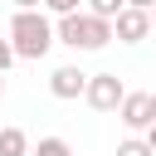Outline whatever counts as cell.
Returning <instances> with one entry per match:
<instances>
[{
	"label": "cell",
	"instance_id": "cell-1",
	"mask_svg": "<svg viewBox=\"0 0 156 156\" xmlns=\"http://www.w3.org/2000/svg\"><path fill=\"white\" fill-rule=\"evenodd\" d=\"M10 49H15V58H44L49 49H54V20L44 15V10H15V20H10Z\"/></svg>",
	"mask_w": 156,
	"mask_h": 156
},
{
	"label": "cell",
	"instance_id": "cell-2",
	"mask_svg": "<svg viewBox=\"0 0 156 156\" xmlns=\"http://www.w3.org/2000/svg\"><path fill=\"white\" fill-rule=\"evenodd\" d=\"M54 44H63V49H73V54H98V49L112 44V24L78 10V15L54 20Z\"/></svg>",
	"mask_w": 156,
	"mask_h": 156
},
{
	"label": "cell",
	"instance_id": "cell-3",
	"mask_svg": "<svg viewBox=\"0 0 156 156\" xmlns=\"http://www.w3.org/2000/svg\"><path fill=\"white\" fill-rule=\"evenodd\" d=\"M127 98V83L107 68V73H88V88H83V102L93 112H117V102Z\"/></svg>",
	"mask_w": 156,
	"mask_h": 156
},
{
	"label": "cell",
	"instance_id": "cell-4",
	"mask_svg": "<svg viewBox=\"0 0 156 156\" xmlns=\"http://www.w3.org/2000/svg\"><path fill=\"white\" fill-rule=\"evenodd\" d=\"M83 88H88V73H83L78 63H58V68L49 73V93H54L58 102H73V98H83Z\"/></svg>",
	"mask_w": 156,
	"mask_h": 156
},
{
	"label": "cell",
	"instance_id": "cell-5",
	"mask_svg": "<svg viewBox=\"0 0 156 156\" xmlns=\"http://www.w3.org/2000/svg\"><path fill=\"white\" fill-rule=\"evenodd\" d=\"M117 117H122V127L136 136V132H146L151 127V93H127L122 102H117Z\"/></svg>",
	"mask_w": 156,
	"mask_h": 156
},
{
	"label": "cell",
	"instance_id": "cell-6",
	"mask_svg": "<svg viewBox=\"0 0 156 156\" xmlns=\"http://www.w3.org/2000/svg\"><path fill=\"white\" fill-rule=\"evenodd\" d=\"M146 34H151V15H141V10H122L112 20V39L117 44H141Z\"/></svg>",
	"mask_w": 156,
	"mask_h": 156
},
{
	"label": "cell",
	"instance_id": "cell-7",
	"mask_svg": "<svg viewBox=\"0 0 156 156\" xmlns=\"http://www.w3.org/2000/svg\"><path fill=\"white\" fill-rule=\"evenodd\" d=\"M0 156H29V136L20 127H0Z\"/></svg>",
	"mask_w": 156,
	"mask_h": 156
},
{
	"label": "cell",
	"instance_id": "cell-8",
	"mask_svg": "<svg viewBox=\"0 0 156 156\" xmlns=\"http://www.w3.org/2000/svg\"><path fill=\"white\" fill-rule=\"evenodd\" d=\"M122 10H127V0H83V15H93V20H107V24H112Z\"/></svg>",
	"mask_w": 156,
	"mask_h": 156
},
{
	"label": "cell",
	"instance_id": "cell-9",
	"mask_svg": "<svg viewBox=\"0 0 156 156\" xmlns=\"http://www.w3.org/2000/svg\"><path fill=\"white\" fill-rule=\"evenodd\" d=\"M29 156H73V146H68L63 136H44V141H39Z\"/></svg>",
	"mask_w": 156,
	"mask_h": 156
},
{
	"label": "cell",
	"instance_id": "cell-10",
	"mask_svg": "<svg viewBox=\"0 0 156 156\" xmlns=\"http://www.w3.org/2000/svg\"><path fill=\"white\" fill-rule=\"evenodd\" d=\"M39 10H49L54 20H63V15H78V10H83V0H39Z\"/></svg>",
	"mask_w": 156,
	"mask_h": 156
},
{
	"label": "cell",
	"instance_id": "cell-11",
	"mask_svg": "<svg viewBox=\"0 0 156 156\" xmlns=\"http://www.w3.org/2000/svg\"><path fill=\"white\" fill-rule=\"evenodd\" d=\"M117 156H151V151H146L141 136H127V141H117Z\"/></svg>",
	"mask_w": 156,
	"mask_h": 156
},
{
	"label": "cell",
	"instance_id": "cell-12",
	"mask_svg": "<svg viewBox=\"0 0 156 156\" xmlns=\"http://www.w3.org/2000/svg\"><path fill=\"white\" fill-rule=\"evenodd\" d=\"M10 63H15V49H10V39H0V78H5Z\"/></svg>",
	"mask_w": 156,
	"mask_h": 156
},
{
	"label": "cell",
	"instance_id": "cell-13",
	"mask_svg": "<svg viewBox=\"0 0 156 156\" xmlns=\"http://www.w3.org/2000/svg\"><path fill=\"white\" fill-rule=\"evenodd\" d=\"M141 141H146V151H151V156H156V122H151V127H146V132H141Z\"/></svg>",
	"mask_w": 156,
	"mask_h": 156
},
{
	"label": "cell",
	"instance_id": "cell-14",
	"mask_svg": "<svg viewBox=\"0 0 156 156\" xmlns=\"http://www.w3.org/2000/svg\"><path fill=\"white\" fill-rule=\"evenodd\" d=\"M127 10H141V15H151V10H156V0H127Z\"/></svg>",
	"mask_w": 156,
	"mask_h": 156
},
{
	"label": "cell",
	"instance_id": "cell-15",
	"mask_svg": "<svg viewBox=\"0 0 156 156\" xmlns=\"http://www.w3.org/2000/svg\"><path fill=\"white\" fill-rule=\"evenodd\" d=\"M151 122H156V93H151Z\"/></svg>",
	"mask_w": 156,
	"mask_h": 156
},
{
	"label": "cell",
	"instance_id": "cell-16",
	"mask_svg": "<svg viewBox=\"0 0 156 156\" xmlns=\"http://www.w3.org/2000/svg\"><path fill=\"white\" fill-rule=\"evenodd\" d=\"M151 29H156V10H151Z\"/></svg>",
	"mask_w": 156,
	"mask_h": 156
},
{
	"label": "cell",
	"instance_id": "cell-17",
	"mask_svg": "<svg viewBox=\"0 0 156 156\" xmlns=\"http://www.w3.org/2000/svg\"><path fill=\"white\" fill-rule=\"evenodd\" d=\"M0 98H5V78H0Z\"/></svg>",
	"mask_w": 156,
	"mask_h": 156
}]
</instances>
